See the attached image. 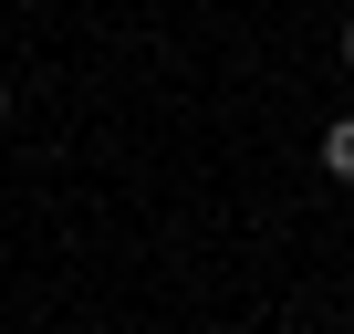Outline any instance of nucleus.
Segmentation results:
<instances>
[{
  "label": "nucleus",
  "instance_id": "obj_1",
  "mask_svg": "<svg viewBox=\"0 0 354 334\" xmlns=\"http://www.w3.org/2000/svg\"><path fill=\"white\" fill-rule=\"evenodd\" d=\"M323 178H344V188H354V115H333V125H323Z\"/></svg>",
  "mask_w": 354,
  "mask_h": 334
},
{
  "label": "nucleus",
  "instance_id": "obj_2",
  "mask_svg": "<svg viewBox=\"0 0 354 334\" xmlns=\"http://www.w3.org/2000/svg\"><path fill=\"white\" fill-rule=\"evenodd\" d=\"M0 125H11V84H0Z\"/></svg>",
  "mask_w": 354,
  "mask_h": 334
},
{
  "label": "nucleus",
  "instance_id": "obj_3",
  "mask_svg": "<svg viewBox=\"0 0 354 334\" xmlns=\"http://www.w3.org/2000/svg\"><path fill=\"white\" fill-rule=\"evenodd\" d=\"M344 63H354V21H344Z\"/></svg>",
  "mask_w": 354,
  "mask_h": 334
}]
</instances>
